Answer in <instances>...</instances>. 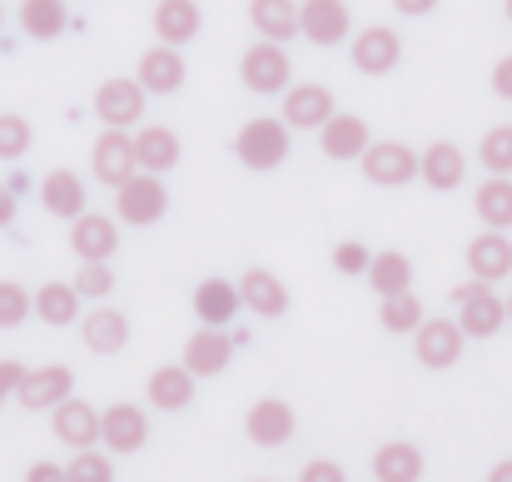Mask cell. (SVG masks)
Here are the masks:
<instances>
[{"label": "cell", "instance_id": "obj_1", "mask_svg": "<svg viewBox=\"0 0 512 482\" xmlns=\"http://www.w3.org/2000/svg\"><path fill=\"white\" fill-rule=\"evenodd\" d=\"M453 304H458V328H463L468 338H493V333L508 323V304H503L483 279L453 289Z\"/></svg>", "mask_w": 512, "mask_h": 482}, {"label": "cell", "instance_id": "obj_2", "mask_svg": "<svg viewBox=\"0 0 512 482\" xmlns=\"http://www.w3.org/2000/svg\"><path fill=\"white\" fill-rule=\"evenodd\" d=\"M234 155L249 164V169H274V164H284V155H289V130H284V120H269V115L249 120V125L239 130V140H234Z\"/></svg>", "mask_w": 512, "mask_h": 482}, {"label": "cell", "instance_id": "obj_3", "mask_svg": "<svg viewBox=\"0 0 512 482\" xmlns=\"http://www.w3.org/2000/svg\"><path fill=\"white\" fill-rule=\"evenodd\" d=\"M165 204H170V194H165V184L155 179V174H130L125 184H120V194H115V209H120V219L125 224H160L165 219Z\"/></svg>", "mask_w": 512, "mask_h": 482}, {"label": "cell", "instance_id": "obj_4", "mask_svg": "<svg viewBox=\"0 0 512 482\" xmlns=\"http://www.w3.org/2000/svg\"><path fill=\"white\" fill-rule=\"evenodd\" d=\"M239 75H244V85H249L254 95H279V90L289 85V55H284V45H279V40H264V45L244 50Z\"/></svg>", "mask_w": 512, "mask_h": 482}, {"label": "cell", "instance_id": "obj_5", "mask_svg": "<svg viewBox=\"0 0 512 482\" xmlns=\"http://www.w3.org/2000/svg\"><path fill=\"white\" fill-rule=\"evenodd\" d=\"M463 328L453 319H428L418 323V338H413V348H418V363L423 368H453L458 358H463Z\"/></svg>", "mask_w": 512, "mask_h": 482}, {"label": "cell", "instance_id": "obj_6", "mask_svg": "<svg viewBox=\"0 0 512 482\" xmlns=\"http://www.w3.org/2000/svg\"><path fill=\"white\" fill-rule=\"evenodd\" d=\"M95 115H100L105 125H115V130L135 125V120L145 115V85H140V80H105V85L95 90Z\"/></svg>", "mask_w": 512, "mask_h": 482}, {"label": "cell", "instance_id": "obj_7", "mask_svg": "<svg viewBox=\"0 0 512 482\" xmlns=\"http://www.w3.org/2000/svg\"><path fill=\"white\" fill-rule=\"evenodd\" d=\"M229 358H234V338L219 333V323H204V328L184 343V368H189L194 378H214V373H224Z\"/></svg>", "mask_w": 512, "mask_h": 482}, {"label": "cell", "instance_id": "obj_8", "mask_svg": "<svg viewBox=\"0 0 512 482\" xmlns=\"http://www.w3.org/2000/svg\"><path fill=\"white\" fill-rule=\"evenodd\" d=\"M145 438H150V423H145V413L135 403H115V408L100 413V443L110 453H140Z\"/></svg>", "mask_w": 512, "mask_h": 482}, {"label": "cell", "instance_id": "obj_9", "mask_svg": "<svg viewBox=\"0 0 512 482\" xmlns=\"http://www.w3.org/2000/svg\"><path fill=\"white\" fill-rule=\"evenodd\" d=\"M135 169H140V160H135V140H130L125 130L110 125V130L95 140V179L110 184V189H120Z\"/></svg>", "mask_w": 512, "mask_h": 482}, {"label": "cell", "instance_id": "obj_10", "mask_svg": "<svg viewBox=\"0 0 512 482\" xmlns=\"http://www.w3.org/2000/svg\"><path fill=\"white\" fill-rule=\"evenodd\" d=\"M363 174H368L373 184H383V189H393V184H408V179L418 174V155H413L408 145H398V140L368 145V150H363Z\"/></svg>", "mask_w": 512, "mask_h": 482}, {"label": "cell", "instance_id": "obj_11", "mask_svg": "<svg viewBox=\"0 0 512 482\" xmlns=\"http://www.w3.org/2000/svg\"><path fill=\"white\" fill-rule=\"evenodd\" d=\"M403 55V40L388 30V25H368L363 35H353V65L363 75H388Z\"/></svg>", "mask_w": 512, "mask_h": 482}, {"label": "cell", "instance_id": "obj_12", "mask_svg": "<svg viewBox=\"0 0 512 482\" xmlns=\"http://www.w3.org/2000/svg\"><path fill=\"white\" fill-rule=\"evenodd\" d=\"M299 35L314 45H339L348 35V5L343 0H304L299 5Z\"/></svg>", "mask_w": 512, "mask_h": 482}, {"label": "cell", "instance_id": "obj_13", "mask_svg": "<svg viewBox=\"0 0 512 482\" xmlns=\"http://www.w3.org/2000/svg\"><path fill=\"white\" fill-rule=\"evenodd\" d=\"M329 115H334V95L324 85H294L284 95V125L294 130H324Z\"/></svg>", "mask_w": 512, "mask_h": 482}, {"label": "cell", "instance_id": "obj_14", "mask_svg": "<svg viewBox=\"0 0 512 482\" xmlns=\"http://www.w3.org/2000/svg\"><path fill=\"white\" fill-rule=\"evenodd\" d=\"M55 438L70 443L75 453H80V448H95V443H100V413H95L85 398L55 403Z\"/></svg>", "mask_w": 512, "mask_h": 482}, {"label": "cell", "instance_id": "obj_15", "mask_svg": "<svg viewBox=\"0 0 512 482\" xmlns=\"http://www.w3.org/2000/svg\"><path fill=\"white\" fill-rule=\"evenodd\" d=\"M468 269H473V279H483V284L508 279L512 274V239L503 234V229L478 234V239L468 244Z\"/></svg>", "mask_w": 512, "mask_h": 482}, {"label": "cell", "instance_id": "obj_16", "mask_svg": "<svg viewBox=\"0 0 512 482\" xmlns=\"http://www.w3.org/2000/svg\"><path fill=\"white\" fill-rule=\"evenodd\" d=\"M75 229H70V244H75V254L85 259V264H105L115 249H120V234H115V219H100V214H80V219H70Z\"/></svg>", "mask_w": 512, "mask_h": 482}, {"label": "cell", "instance_id": "obj_17", "mask_svg": "<svg viewBox=\"0 0 512 482\" xmlns=\"http://www.w3.org/2000/svg\"><path fill=\"white\" fill-rule=\"evenodd\" d=\"M244 433H249L259 448H284V443L294 438V413H289V403H279V398L254 403V408H249Z\"/></svg>", "mask_w": 512, "mask_h": 482}, {"label": "cell", "instance_id": "obj_18", "mask_svg": "<svg viewBox=\"0 0 512 482\" xmlns=\"http://www.w3.org/2000/svg\"><path fill=\"white\" fill-rule=\"evenodd\" d=\"M40 204H45V214H55V219H80V214H85V184H80V174L50 169V174L40 179Z\"/></svg>", "mask_w": 512, "mask_h": 482}, {"label": "cell", "instance_id": "obj_19", "mask_svg": "<svg viewBox=\"0 0 512 482\" xmlns=\"http://www.w3.org/2000/svg\"><path fill=\"white\" fill-rule=\"evenodd\" d=\"M75 388V373L65 368V363H50V368H35V373H25V383H20V403L25 408H55V403H65V393Z\"/></svg>", "mask_w": 512, "mask_h": 482}, {"label": "cell", "instance_id": "obj_20", "mask_svg": "<svg viewBox=\"0 0 512 482\" xmlns=\"http://www.w3.org/2000/svg\"><path fill=\"white\" fill-rule=\"evenodd\" d=\"M418 174L428 179V189L448 194V189H458V184H463V174H468V160H463V150H458V145L438 140V145H428V150H423V160H418Z\"/></svg>", "mask_w": 512, "mask_h": 482}, {"label": "cell", "instance_id": "obj_21", "mask_svg": "<svg viewBox=\"0 0 512 482\" xmlns=\"http://www.w3.org/2000/svg\"><path fill=\"white\" fill-rule=\"evenodd\" d=\"M140 85L150 95H174L184 85V60H179L174 45H155V50L140 55Z\"/></svg>", "mask_w": 512, "mask_h": 482}, {"label": "cell", "instance_id": "obj_22", "mask_svg": "<svg viewBox=\"0 0 512 482\" xmlns=\"http://www.w3.org/2000/svg\"><path fill=\"white\" fill-rule=\"evenodd\" d=\"M239 299H244V309H254V314H264V319H279V314L289 309V294H284V284H279L269 269H249V274L239 279Z\"/></svg>", "mask_w": 512, "mask_h": 482}, {"label": "cell", "instance_id": "obj_23", "mask_svg": "<svg viewBox=\"0 0 512 482\" xmlns=\"http://www.w3.org/2000/svg\"><path fill=\"white\" fill-rule=\"evenodd\" d=\"M199 25H204V15H199V5H194V0H160V5H155V35H160L165 45H184V40H194V35H199Z\"/></svg>", "mask_w": 512, "mask_h": 482}, {"label": "cell", "instance_id": "obj_24", "mask_svg": "<svg viewBox=\"0 0 512 482\" xmlns=\"http://www.w3.org/2000/svg\"><path fill=\"white\" fill-rule=\"evenodd\" d=\"M368 150V125L358 115H329L324 125V155L329 160H363Z\"/></svg>", "mask_w": 512, "mask_h": 482}, {"label": "cell", "instance_id": "obj_25", "mask_svg": "<svg viewBox=\"0 0 512 482\" xmlns=\"http://www.w3.org/2000/svg\"><path fill=\"white\" fill-rule=\"evenodd\" d=\"M135 160L145 174H165L179 164V140H174V130L165 125H145L140 135H135Z\"/></svg>", "mask_w": 512, "mask_h": 482}, {"label": "cell", "instance_id": "obj_26", "mask_svg": "<svg viewBox=\"0 0 512 482\" xmlns=\"http://www.w3.org/2000/svg\"><path fill=\"white\" fill-rule=\"evenodd\" d=\"M80 338H85V348H90V353H120V348H125V338H130V323H125L120 309H95V314H85Z\"/></svg>", "mask_w": 512, "mask_h": 482}, {"label": "cell", "instance_id": "obj_27", "mask_svg": "<svg viewBox=\"0 0 512 482\" xmlns=\"http://www.w3.org/2000/svg\"><path fill=\"white\" fill-rule=\"evenodd\" d=\"M373 478L378 482H418L423 478V453L413 443H383L373 453Z\"/></svg>", "mask_w": 512, "mask_h": 482}, {"label": "cell", "instance_id": "obj_28", "mask_svg": "<svg viewBox=\"0 0 512 482\" xmlns=\"http://www.w3.org/2000/svg\"><path fill=\"white\" fill-rule=\"evenodd\" d=\"M65 25H70L65 0H20V30L30 40H55L65 35Z\"/></svg>", "mask_w": 512, "mask_h": 482}, {"label": "cell", "instance_id": "obj_29", "mask_svg": "<svg viewBox=\"0 0 512 482\" xmlns=\"http://www.w3.org/2000/svg\"><path fill=\"white\" fill-rule=\"evenodd\" d=\"M249 20L264 40H289L299 35V5L294 0H249Z\"/></svg>", "mask_w": 512, "mask_h": 482}, {"label": "cell", "instance_id": "obj_30", "mask_svg": "<svg viewBox=\"0 0 512 482\" xmlns=\"http://www.w3.org/2000/svg\"><path fill=\"white\" fill-rule=\"evenodd\" d=\"M194 314L204 323H229L239 314V284H229V279H204V284L194 289Z\"/></svg>", "mask_w": 512, "mask_h": 482}, {"label": "cell", "instance_id": "obj_31", "mask_svg": "<svg viewBox=\"0 0 512 482\" xmlns=\"http://www.w3.org/2000/svg\"><path fill=\"white\" fill-rule=\"evenodd\" d=\"M189 398H194V373H189V368H160V373L150 378V403H155V408L179 413Z\"/></svg>", "mask_w": 512, "mask_h": 482}, {"label": "cell", "instance_id": "obj_32", "mask_svg": "<svg viewBox=\"0 0 512 482\" xmlns=\"http://www.w3.org/2000/svg\"><path fill=\"white\" fill-rule=\"evenodd\" d=\"M408 279H413V264L398 254V249H388V254H373V264H368V284L388 299V294H408Z\"/></svg>", "mask_w": 512, "mask_h": 482}, {"label": "cell", "instance_id": "obj_33", "mask_svg": "<svg viewBox=\"0 0 512 482\" xmlns=\"http://www.w3.org/2000/svg\"><path fill=\"white\" fill-rule=\"evenodd\" d=\"M478 214H483L488 229H512V179L508 174H493L478 189Z\"/></svg>", "mask_w": 512, "mask_h": 482}, {"label": "cell", "instance_id": "obj_34", "mask_svg": "<svg viewBox=\"0 0 512 482\" xmlns=\"http://www.w3.org/2000/svg\"><path fill=\"white\" fill-rule=\"evenodd\" d=\"M35 314L45 323H75V314H80V289L75 284H45L40 294H35Z\"/></svg>", "mask_w": 512, "mask_h": 482}, {"label": "cell", "instance_id": "obj_35", "mask_svg": "<svg viewBox=\"0 0 512 482\" xmlns=\"http://www.w3.org/2000/svg\"><path fill=\"white\" fill-rule=\"evenodd\" d=\"M378 319H383L388 333H418V323H423V304H418L413 294H388Z\"/></svg>", "mask_w": 512, "mask_h": 482}, {"label": "cell", "instance_id": "obj_36", "mask_svg": "<svg viewBox=\"0 0 512 482\" xmlns=\"http://www.w3.org/2000/svg\"><path fill=\"white\" fill-rule=\"evenodd\" d=\"M478 155H483V164H488L493 174H512V125L488 130L483 145H478Z\"/></svg>", "mask_w": 512, "mask_h": 482}, {"label": "cell", "instance_id": "obj_37", "mask_svg": "<svg viewBox=\"0 0 512 482\" xmlns=\"http://www.w3.org/2000/svg\"><path fill=\"white\" fill-rule=\"evenodd\" d=\"M65 478L70 482H115V468H110V458H100V453L80 448V453H75V463L65 468Z\"/></svg>", "mask_w": 512, "mask_h": 482}, {"label": "cell", "instance_id": "obj_38", "mask_svg": "<svg viewBox=\"0 0 512 482\" xmlns=\"http://www.w3.org/2000/svg\"><path fill=\"white\" fill-rule=\"evenodd\" d=\"M30 309H35V299H30L15 279H0V328H15Z\"/></svg>", "mask_w": 512, "mask_h": 482}, {"label": "cell", "instance_id": "obj_39", "mask_svg": "<svg viewBox=\"0 0 512 482\" xmlns=\"http://www.w3.org/2000/svg\"><path fill=\"white\" fill-rule=\"evenodd\" d=\"M30 150V125L20 115H0V160H20Z\"/></svg>", "mask_w": 512, "mask_h": 482}, {"label": "cell", "instance_id": "obj_40", "mask_svg": "<svg viewBox=\"0 0 512 482\" xmlns=\"http://www.w3.org/2000/svg\"><path fill=\"white\" fill-rule=\"evenodd\" d=\"M75 289H80V299H105V294L115 289V274H110L105 264H85L80 279H75Z\"/></svg>", "mask_w": 512, "mask_h": 482}, {"label": "cell", "instance_id": "obj_41", "mask_svg": "<svg viewBox=\"0 0 512 482\" xmlns=\"http://www.w3.org/2000/svg\"><path fill=\"white\" fill-rule=\"evenodd\" d=\"M334 264H339V274H368L373 254H368L363 244H339V249H334Z\"/></svg>", "mask_w": 512, "mask_h": 482}, {"label": "cell", "instance_id": "obj_42", "mask_svg": "<svg viewBox=\"0 0 512 482\" xmlns=\"http://www.w3.org/2000/svg\"><path fill=\"white\" fill-rule=\"evenodd\" d=\"M25 373H30V368H25V363H15V358H5V363H0V408H5V398H15V393H20Z\"/></svg>", "mask_w": 512, "mask_h": 482}, {"label": "cell", "instance_id": "obj_43", "mask_svg": "<svg viewBox=\"0 0 512 482\" xmlns=\"http://www.w3.org/2000/svg\"><path fill=\"white\" fill-rule=\"evenodd\" d=\"M299 482H348V478H343L339 463H309V468L299 473Z\"/></svg>", "mask_w": 512, "mask_h": 482}, {"label": "cell", "instance_id": "obj_44", "mask_svg": "<svg viewBox=\"0 0 512 482\" xmlns=\"http://www.w3.org/2000/svg\"><path fill=\"white\" fill-rule=\"evenodd\" d=\"M493 95H498V100H512V55H503L498 70H493Z\"/></svg>", "mask_w": 512, "mask_h": 482}, {"label": "cell", "instance_id": "obj_45", "mask_svg": "<svg viewBox=\"0 0 512 482\" xmlns=\"http://www.w3.org/2000/svg\"><path fill=\"white\" fill-rule=\"evenodd\" d=\"M25 482H70V478H65V468H60V463H30Z\"/></svg>", "mask_w": 512, "mask_h": 482}, {"label": "cell", "instance_id": "obj_46", "mask_svg": "<svg viewBox=\"0 0 512 482\" xmlns=\"http://www.w3.org/2000/svg\"><path fill=\"white\" fill-rule=\"evenodd\" d=\"M10 219H15V194H10V189L0 184V229H5Z\"/></svg>", "mask_w": 512, "mask_h": 482}, {"label": "cell", "instance_id": "obj_47", "mask_svg": "<svg viewBox=\"0 0 512 482\" xmlns=\"http://www.w3.org/2000/svg\"><path fill=\"white\" fill-rule=\"evenodd\" d=\"M393 5H398L403 15H428V10H433L438 0H393Z\"/></svg>", "mask_w": 512, "mask_h": 482}, {"label": "cell", "instance_id": "obj_48", "mask_svg": "<svg viewBox=\"0 0 512 482\" xmlns=\"http://www.w3.org/2000/svg\"><path fill=\"white\" fill-rule=\"evenodd\" d=\"M488 482H512V458H508V463H498V468L488 473Z\"/></svg>", "mask_w": 512, "mask_h": 482}, {"label": "cell", "instance_id": "obj_49", "mask_svg": "<svg viewBox=\"0 0 512 482\" xmlns=\"http://www.w3.org/2000/svg\"><path fill=\"white\" fill-rule=\"evenodd\" d=\"M508 319H512V299H508Z\"/></svg>", "mask_w": 512, "mask_h": 482}, {"label": "cell", "instance_id": "obj_50", "mask_svg": "<svg viewBox=\"0 0 512 482\" xmlns=\"http://www.w3.org/2000/svg\"><path fill=\"white\" fill-rule=\"evenodd\" d=\"M508 20H512V0H508Z\"/></svg>", "mask_w": 512, "mask_h": 482}, {"label": "cell", "instance_id": "obj_51", "mask_svg": "<svg viewBox=\"0 0 512 482\" xmlns=\"http://www.w3.org/2000/svg\"><path fill=\"white\" fill-rule=\"evenodd\" d=\"M0 20H5V15H0Z\"/></svg>", "mask_w": 512, "mask_h": 482}]
</instances>
